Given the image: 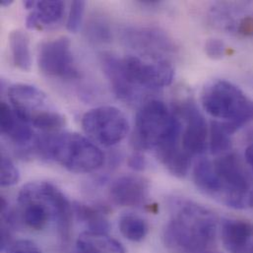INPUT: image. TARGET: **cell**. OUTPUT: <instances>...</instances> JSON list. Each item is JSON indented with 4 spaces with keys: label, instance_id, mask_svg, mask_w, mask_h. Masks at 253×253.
I'll return each instance as SVG.
<instances>
[{
    "label": "cell",
    "instance_id": "obj_20",
    "mask_svg": "<svg viewBox=\"0 0 253 253\" xmlns=\"http://www.w3.org/2000/svg\"><path fill=\"white\" fill-rule=\"evenodd\" d=\"M119 227L122 235L128 241L134 243L142 242L146 238L149 231L146 221L133 214L123 216L120 219Z\"/></svg>",
    "mask_w": 253,
    "mask_h": 253
},
{
    "label": "cell",
    "instance_id": "obj_14",
    "mask_svg": "<svg viewBox=\"0 0 253 253\" xmlns=\"http://www.w3.org/2000/svg\"><path fill=\"white\" fill-rule=\"evenodd\" d=\"M102 65L115 94L122 100H131L134 97V87L127 81L122 60L113 54L105 53L102 56Z\"/></svg>",
    "mask_w": 253,
    "mask_h": 253
},
{
    "label": "cell",
    "instance_id": "obj_15",
    "mask_svg": "<svg viewBox=\"0 0 253 253\" xmlns=\"http://www.w3.org/2000/svg\"><path fill=\"white\" fill-rule=\"evenodd\" d=\"M76 248L85 253H126L121 243L102 232L82 233L77 240Z\"/></svg>",
    "mask_w": 253,
    "mask_h": 253
},
{
    "label": "cell",
    "instance_id": "obj_4",
    "mask_svg": "<svg viewBox=\"0 0 253 253\" xmlns=\"http://www.w3.org/2000/svg\"><path fill=\"white\" fill-rule=\"evenodd\" d=\"M179 124L165 103L149 101L137 114L132 143L138 150L156 149Z\"/></svg>",
    "mask_w": 253,
    "mask_h": 253
},
{
    "label": "cell",
    "instance_id": "obj_9",
    "mask_svg": "<svg viewBox=\"0 0 253 253\" xmlns=\"http://www.w3.org/2000/svg\"><path fill=\"white\" fill-rule=\"evenodd\" d=\"M8 95L13 111L21 121L28 125H33L36 120L54 110L42 91L28 84L11 86Z\"/></svg>",
    "mask_w": 253,
    "mask_h": 253
},
{
    "label": "cell",
    "instance_id": "obj_3",
    "mask_svg": "<svg viewBox=\"0 0 253 253\" xmlns=\"http://www.w3.org/2000/svg\"><path fill=\"white\" fill-rule=\"evenodd\" d=\"M201 102L206 113L222 120L232 134L253 122V100L229 81L209 83L203 90Z\"/></svg>",
    "mask_w": 253,
    "mask_h": 253
},
{
    "label": "cell",
    "instance_id": "obj_26",
    "mask_svg": "<svg viewBox=\"0 0 253 253\" xmlns=\"http://www.w3.org/2000/svg\"><path fill=\"white\" fill-rule=\"evenodd\" d=\"M205 52L212 59H220L226 54V45L219 39H211L205 43Z\"/></svg>",
    "mask_w": 253,
    "mask_h": 253
},
{
    "label": "cell",
    "instance_id": "obj_32",
    "mask_svg": "<svg viewBox=\"0 0 253 253\" xmlns=\"http://www.w3.org/2000/svg\"><path fill=\"white\" fill-rule=\"evenodd\" d=\"M243 253H253V241L249 245V247L245 250Z\"/></svg>",
    "mask_w": 253,
    "mask_h": 253
},
{
    "label": "cell",
    "instance_id": "obj_34",
    "mask_svg": "<svg viewBox=\"0 0 253 253\" xmlns=\"http://www.w3.org/2000/svg\"><path fill=\"white\" fill-rule=\"evenodd\" d=\"M84 253V252H82V251H81V250H79V249H77V248H76V250H75V252H74V253Z\"/></svg>",
    "mask_w": 253,
    "mask_h": 253
},
{
    "label": "cell",
    "instance_id": "obj_21",
    "mask_svg": "<svg viewBox=\"0 0 253 253\" xmlns=\"http://www.w3.org/2000/svg\"><path fill=\"white\" fill-rule=\"evenodd\" d=\"M232 133L224 123L212 122L210 127V151L213 155H225L232 148Z\"/></svg>",
    "mask_w": 253,
    "mask_h": 253
},
{
    "label": "cell",
    "instance_id": "obj_22",
    "mask_svg": "<svg viewBox=\"0 0 253 253\" xmlns=\"http://www.w3.org/2000/svg\"><path fill=\"white\" fill-rule=\"evenodd\" d=\"M1 185L3 187L15 185L20 179V173L14 163L7 157H1Z\"/></svg>",
    "mask_w": 253,
    "mask_h": 253
},
{
    "label": "cell",
    "instance_id": "obj_11",
    "mask_svg": "<svg viewBox=\"0 0 253 253\" xmlns=\"http://www.w3.org/2000/svg\"><path fill=\"white\" fill-rule=\"evenodd\" d=\"M150 194L149 182L138 175H124L116 179L110 188L112 201L122 207H139Z\"/></svg>",
    "mask_w": 253,
    "mask_h": 253
},
{
    "label": "cell",
    "instance_id": "obj_25",
    "mask_svg": "<svg viewBox=\"0 0 253 253\" xmlns=\"http://www.w3.org/2000/svg\"><path fill=\"white\" fill-rule=\"evenodd\" d=\"M87 35L94 42H104L111 39V31L105 21L94 19L88 26Z\"/></svg>",
    "mask_w": 253,
    "mask_h": 253
},
{
    "label": "cell",
    "instance_id": "obj_6",
    "mask_svg": "<svg viewBox=\"0 0 253 253\" xmlns=\"http://www.w3.org/2000/svg\"><path fill=\"white\" fill-rule=\"evenodd\" d=\"M82 127L92 141L111 147L126 137L129 123L120 109L104 106L87 112L82 119Z\"/></svg>",
    "mask_w": 253,
    "mask_h": 253
},
{
    "label": "cell",
    "instance_id": "obj_7",
    "mask_svg": "<svg viewBox=\"0 0 253 253\" xmlns=\"http://www.w3.org/2000/svg\"><path fill=\"white\" fill-rule=\"evenodd\" d=\"M38 64L41 72L49 77L66 80L80 77L74 62L70 40L66 37L42 42L39 49Z\"/></svg>",
    "mask_w": 253,
    "mask_h": 253
},
{
    "label": "cell",
    "instance_id": "obj_5",
    "mask_svg": "<svg viewBox=\"0 0 253 253\" xmlns=\"http://www.w3.org/2000/svg\"><path fill=\"white\" fill-rule=\"evenodd\" d=\"M219 179V202L234 209L250 206L253 189L250 176L240 159L233 153L222 155L214 163Z\"/></svg>",
    "mask_w": 253,
    "mask_h": 253
},
{
    "label": "cell",
    "instance_id": "obj_24",
    "mask_svg": "<svg viewBox=\"0 0 253 253\" xmlns=\"http://www.w3.org/2000/svg\"><path fill=\"white\" fill-rule=\"evenodd\" d=\"M85 12L84 1H73L70 7V12L67 19V29L71 33H77L80 30L83 16Z\"/></svg>",
    "mask_w": 253,
    "mask_h": 253
},
{
    "label": "cell",
    "instance_id": "obj_30",
    "mask_svg": "<svg viewBox=\"0 0 253 253\" xmlns=\"http://www.w3.org/2000/svg\"><path fill=\"white\" fill-rule=\"evenodd\" d=\"M36 2H37V1L27 0V1L24 2V6H25L27 9H34L35 6H36Z\"/></svg>",
    "mask_w": 253,
    "mask_h": 253
},
{
    "label": "cell",
    "instance_id": "obj_23",
    "mask_svg": "<svg viewBox=\"0 0 253 253\" xmlns=\"http://www.w3.org/2000/svg\"><path fill=\"white\" fill-rule=\"evenodd\" d=\"M19 121L15 112L6 103L2 102L0 105V127L2 134L9 136L17 126Z\"/></svg>",
    "mask_w": 253,
    "mask_h": 253
},
{
    "label": "cell",
    "instance_id": "obj_27",
    "mask_svg": "<svg viewBox=\"0 0 253 253\" xmlns=\"http://www.w3.org/2000/svg\"><path fill=\"white\" fill-rule=\"evenodd\" d=\"M8 253H42V251L35 243L21 240L11 245Z\"/></svg>",
    "mask_w": 253,
    "mask_h": 253
},
{
    "label": "cell",
    "instance_id": "obj_13",
    "mask_svg": "<svg viewBox=\"0 0 253 253\" xmlns=\"http://www.w3.org/2000/svg\"><path fill=\"white\" fill-rule=\"evenodd\" d=\"M222 242L230 253H243L253 241V224L240 219H224Z\"/></svg>",
    "mask_w": 253,
    "mask_h": 253
},
{
    "label": "cell",
    "instance_id": "obj_17",
    "mask_svg": "<svg viewBox=\"0 0 253 253\" xmlns=\"http://www.w3.org/2000/svg\"><path fill=\"white\" fill-rule=\"evenodd\" d=\"M9 47L14 65L22 71H30L32 55L28 35L22 30L12 31L9 35Z\"/></svg>",
    "mask_w": 253,
    "mask_h": 253
},
{
    "label": "cell",
    "instance_id": "obj_28",
    "mask_svg": "<svg viewBox=\"0 0 253 253\" xmlns=\"http://www.w3.org/2000/svg\"><path fill=\"white\" fill-rule=\"evenodd\" d=\"M128 165L132 169L140 171L146 168V160L141 154H133L128 160Z\"/></svg>",
    "mask_w": 253,
    "mask_h": 253
},
{
    "label": "cell",
    "instance_id": "obj_19",
    "mask_svg": "<svg viewBox=\"0 0 253 253\" xmlns=\"http://www.w3.org/2000/svg\"><path fill=\"white\" fill-rule=\"evenodd\" d=\"M74 209L78 219L85 223L88 227V231L107 233V230L109 229V223L105 214L101 210L79 203L74 205Z\"/></svg>",
    "mask_w": 253,
    "mask_h": 253
},
{
    "label": "cell",
    "instance_id": "obj_16",
    "mask_svg": "<svg viewBox=\"0 0 253 253\" xmlns=\"http://www.w3.org/2000/svg\"><path fill=\"white\" fill-rule=\"evenodd\" d=\"M64 7L62 1H37L35 10L26 20L27 28L34 30L57 24L63 16Z\"/></svg>",
    "mask_w": 253,
    "mask_h": 253
},
{
    "label": "cell",
    "instance_id": "obj_2",
    "mask_svg": "<svg viewBox=\"0 0 253 253\" xmlns=\"http://www.w3.org/2000/svg\"><path fill=\"white\" fill-rule=\"evenodd\" d=\"M40 152L75 173L91 172L102 167L104 155L88 138L78 133H60L39 140Z\"/></svg>",
    "mask_w": 253,
    "mask_h": 253
},
{
    "label": "cell",
    "instance_id": "obj_31",
    "mask_svg": "<svg viewBox=\"0 0 253 253\" xmlns=\"http://www.w3.org/2000/svg\"><path fill=\"white\" fill-rule=\"evenodd\" d=\"M0 4H1V6H3V7H8V6H10L11 4H13V1H12V0H2V1L0 2Z\"/></svg>",
    "mask_w": 253,
    "mask_h": 253
},
{
    "label": "cell",
    "instance_id": "obj_1",
    "mask_svg": "<svg viewBox=\"0 0 253 253\" xmlns=\"http://www.w3.org/2000/svg\"><path fill=\"white\" fill-rule=\"evenodd\" d=\"M218 228V219L209 209L187 200H177L164 239L166 245L182 253H209Z\"/></svg>",
    "mask_w": 253,
    "mask_h": 253
},
{
    "label": "cell",
    "instance_id": "obj_29",
    "mask_svg": "<svg viewBox=\"0 0 253 253\" xmlns=\"http://www.w3.org/2000/svg\"><path fill=\"white\" fill-rule=\"evenodd\" d=\"M246 161L253 171V143L246 150Z\"/></svg>",
    "mask_w": 253,
    "mask_h": 253
},
{
    "label": "cell",
    "instance_id": "obj_18",
    "mask_svg": "<svg viewBox=\"0 0 253 253\" xmlns=\"http://www.w3.org/2000/svg\"><path fill=\"white\" fill-rule=\"evenodd\" d=\"M193 178L196 186L206 195L217 198L219 193V180L213 162L202 159L194 167Z\"/></svg>",
    "mask_w": 253,
    "mask_h": 253
},
{
    "label": "cell",
    "instance_id": "obj_33",
    "mask_svg": "<svg viewBox=\"0 0 253 253\" xmlns=\"http://www.w3.org/2000/svg\"><path fill=\"white\" fill-rule=\"evenodd\" d=\"M250 206L253 207V194H252V197H251V201H250Z\"/></svg>",
    "mask_w": 253,
    "mask_h": 253
},
{
    "label": "cell",
    "instance_id": "obj_12",
    "mask_svg": "<svg viewBox=\"0 0 253 253\" xmlns=\"http://www.w3.org/2000/svg\"><path fill=\"white\" fill-rule=\"evenodd\" d=\"M180 138H171L162 143L157 149V157L168 170L177 176L184 177L190 169L191 156L180 146Z\"/></svg>",
    "mask_w": 253,
    "mask_h": 253
},
{
    "label": "cell",
    "instance_id": "obj_10",
    "mask_svg": "<svg viewBox=\"0 0 253 253\" xmlns=\"http://www.w3.org/2000/svg\"><path fill=\"white\" fill-rule=\"evenodd\" d=\"M182 117L186 121V126L182 130V149L191 157L201 155L207 147L208 127L204 117L193 103H186L180 109Z\"/></svg>",
    "mask_w": 253,
    "mask_h": 253
},
{
    "label": "cell",
    "instance_id": "obj_8",
    "mask_svg": "<svg viewBox=\"0 0 253 253\" xmlns=\"http://www.w3.org/2000/svg\"><path fill=\"white\" fill-rule=\"evenodd\" d=\"M122 62L127 81L132 87L160 89L170 85L173 80L174 69L166 60L149 63L137 56L129 55Z\"/></svg>",
    "mask_w": 253,
    "mask_h": 253
}]
</instances>
